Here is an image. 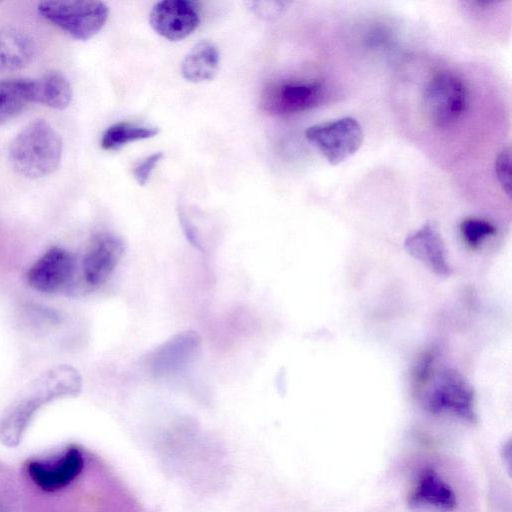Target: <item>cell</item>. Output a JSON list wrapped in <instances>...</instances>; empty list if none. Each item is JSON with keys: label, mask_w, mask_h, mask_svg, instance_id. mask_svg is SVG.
<instances>
[{"label": "cell", "mask_w": 512, "mask_h": 512, "mask_svg": "<svg viewBox=\"0 0 512 512\" xmlns=\"http://www.w3.org/2000/svg\"><path fill=\"white\" fill-rule=\"evenodd\" d=\"M82 378L72 366L61 364L50 368L21 392L0 417V441L17 446L36 412L45 404L63 397L77 396Z\"/></svg>", "instance_id": "obj_1"}, {"label": "cell", "mask_w": 512, "mask_h": 512, "mask_svg": "<svg viewBox=\"0 0 512 512\" xmlns=\"http://www.w3.org/2000/svg\"><path fill=\"white\" fill-rule=\"evenodd\" d=\"M13 169L26 178H40L53 173L62 157V141L45 120L37 119L24 127L9 146Z\"/></svg>", "instance_id": "obj_2"}, {"label": "cell", "mask_w": 512, "mask_h": 512, "mask_svg": "<svg viewBox=\"0 0 512 512\" xmlns=\"http://www.w3.org/2000/svg\"><path fill=\"white\" fill-rule=\"evenodd\" d=\"M37 11L45 20L77 40H88L105 25L109 9L101 1H43Z\"/></svg>", "instance_id": "obj_3"}, {"label": "cell", "mask_w": 512, "mask_h": 512, "mask_svg": "<svg viewBox=\"0 0 512 512\" xmlns=\"http://www.w3.org/2000/svg\"><path fill=\"white\" fill-rule=\"evenodd\" d=\"M467 106V87L464 81L452 72L436 73L425 87L424 113L430 123L438 128L454 125L462 117Z\"/></svg>", "instance_id": "obj_4"}, {"label": "cell", "mask_w": 512, "mask_h": 512, "mask_svg": "<svg viewBox=\"0 0 512 512\" xmlns=\"http://www.w3.org/2000/svg\"><path fill=\"white\" fill-rule=\"evenodd\" d=\"M432 379V386L424 396L428 412L451 414L469 422L476 421L474 389L459 371L443 368Z\"/></svg>", "instance_id": "obj_5"}, {"label": "cell", "mask_w": 512, "mask_h": 512, "mask_svg": "<svg viewBox=\"0 0 512 512\" xmlns=\"http://www.w3.org/2000/svg\"><path fill=\"white\" fill-rule=\"evenodd\" d=\"M305 137L331 165L347 160L364 141L362 127L353 117L312 125L306 129Z\"/></svg>", "instance_id": "obj_6"}, {"label": "cell", "mask_w": 512, "mask_h": 512, "mask_svg": "<svg viewBox=\"0 0 512 512\" xmlns=\"http://www.w3.org/2000/svg\"><path fill=\"white\" fill-rule=\"evenodd\" d=\"M323 99L324 87L318 81H282L263 89L260 108L270 115H288L313 109Z\"/></svg>", "instance_id": "obj_7"}, {"label": "cell", "mask_w": 512, "mask_h": 512, "mask_svg": "<svg viewBox=\"0 0 512 512\" xmlns=\"http://www.w3.org/2000/svg\"><path fill=\"white\" fill-rule=\"evenodd\" d=\"M85 467L83 451L69 446L51 459H34L26 464V474L35 487L45 493H54L69 487Z\"/></svg>", "instance_id": "obj_8"}, {"label": "cell", "mask_w": 512, "mask_h": 512, "mask_svg": "<svg viewBox=\"0 0 512 512\" xmlns=\"http://www.w3.org/2000/svg\"><path fill=\"white\" fill-rule=\"evenodd\" d=\"M149 22L160 36L179 41L199 26L200 8L191 0H162L151 9Z\"/></svg>", "instance_id": "obj_9"}, {"label": "cell", "mask_w": 512, "mask_h": 512, "mask_svg": "<svg viewBox=\"0 0 512 512\" xmlns=\"http://www.w3.org/2000/svg\"><path fill=\"white\" fill-rule=\"evenodd\" d=\"M74 271V256L66 249L54 246L30 266L26 281L34 290L52 294L69 284Z\"/></svg>", "instance_id": "obj_10"}, {"label": "cell", "mask_w": 512, "mask_h": 512, "mask_svg": "<svg viewBox=\"0 0 512 512\" xmlns=\"http://www.w3.org/2000/svg\"><path fill=\"white\" fill-rule=\"evenodd\" d=\"M200 347L201 338L196 332H181L149 355L148 367L155 377L175 375L194 361Z\"/></svg>", "instance_id": "obj_11"}, {"label": "cell", "mask_w": 512, "mask_h": 512, "mask_svg": "<svg viewBox=\"0 0 512 512\" xmlns=\"http://www.w3.org/2000/svg\"><path fill=\"white\" fill-rule=\"evenodd\" d=\"M124 253L122 240L110 233L95 236L83 261V277L87 285L98 287L113 273Z\"/></svg>", "instance_id": "obj_12"}, {"label": "cell", "mask_w": 512, "mask_h": 512, "mask_svg": "<svg viewBox=\"0 0 512 512\" xmlns=\"http://www.w3.org/2000/svg\"><path fill=\"white\" fill-rule=\"evenodd\" d=\"M403 245L411 257L421 262L435 275L449 277L452 274L445 243L433 223H425L407 235Z\"/></svg>", "instance_id": "obj_13"}, {"label": "cell", "mask_w": 512, "mask_h": 512, "mask_svg": "<svg viewBox=\"0 0 512 512\" xmlns=\"http://www.w3.org/2000/svg\"><path fill=\"white\" fill-rule=\"evenodd\" d=\"M408 504L416 512H450L457 500L451 486L434 469L427 467L418 474Z\"/></svg>", "instance_id": "obj_14"}, {"label": "cell", "mask_w": 512, "mask_h": 512, "mask_svg": "<svg viewBox=\"0 0 512 512\" xmlns=\"http://www.w3.org/2000/svg\"><path fill=\"white\" fill-rule=\"evenodd\" d=\"M35 53V42L28 33L12 27L0 29V72L26 67Z\"/></svg>", "instance_id": "obj_15"}, {"label": "cell", "mask_w": 512, "mask_h": 512, "mask_svg": "<svg viewBox=\"0 0 512 512\" xmlns=\"http://www.w3.org/2000/svg\"><path fill=\"white\" fill-rule=\"evenodd\" d=\"M220 55L217 47L208 41L195 44L181 62L182 77L192 83L212 80L219 69Z\"/></svg>", "instance_id": "obj_16"}, {"label": "cell", "mask_w": 512, "mask_h": 512, "mask_svg": "<svg viewBox=\"0 0 512 512\" xmlns=\"http://www.w3.org/2000/svg\"><path fill=\"white\" fill-rule=\"evenodd\" d=\"M72 99V88L67 78L58 71H50L32 79V101L53 109L66 108Z\"/></svg>", "instance_id": "obj_17"}, {"label": "cell", "mask_w": 512, "mask_h": 512, "mask_svg": "<svg viewBox=\"0 0 512 512\" xmlns=\"http://www.w3.org/2000/svg\"><path fill=\"white\" fill-rule=\"evenodd\" d=\"M32 101V79H0V125L16 117Z\"/></svg>", "instance_id": "obj_18"}, {"label": "cell", "mask_w": 512, "mask_h": 512, "mask_svg": "<svg viewBox=\"0 0 512 512\" xmlns=\"http://www.w3.org/2000/svg\"><path fill=\"white\" fill-rule=\"evenodd\" d=\"M160 132L154 126L118 122L109 126L102 134L100 145L103 150L117 151L128 143L152 138Z\"/></svg>", "instance_id": "obj_19"}, {"label": "cell", "mask_w": 512, "mask_h": 512, "mask_svg": "<svg viewBox=\"0 0 512 512\" xmlns=\"http://www.w3.org/2000/svg\"><path fill=\"white\" fill-rule=\"evenodd\" d=\"M459 230L463 241L471 249H477L488 237L496 234V227L489 221L469 217L461 221Z\"/></svg>", "instance_id": "obj_20"}, {"label": "cell", "mask_w": 512, "mask_h": 512, "mask_svg": "<svg viewBox=\"0 0 512 512\" xmlns=\"http://www.w3.org/2000/svg\"><path fill=\"white\" fill-rule=\"evenodd\" d=\"M435 354L433 351L425 352L417 361L413 373L412 381L414 390L420 392L430 382V378L434 375Z\"/></svg>", "instance_id": "obj_21"}, {"label": "cell", "mask_w": 512, "mask_h": 512, "mask_svg": "<svg viewBox=\"0 0 512 512\" xmlns=\"http://www.w3.org/2000/svg\"><path fill=\"white\" fill-rule=\"evenodd\" d=\"M494 170L499 184L505 194L511 195V155L510 147L503 148L497 155Z\"/></svg>", "instance_id": "obj_22"}, {"label": "cell", "mask_w": 512, "mask_h": 512, "mask_svg": "<svg viewBox=\"0 0 512 512\" xmlns=\"http://www.w3.org/2000/svg\"><path fill=\"white\" fill-rule=\"evenodd\" d=\"M164 157L162 152H156L143 159L133 171L137 183L144 186L150 178L151 173Z\"/></svg>", "instance_id": "obj_23"}, {"label": "cell", "mask_w": 512, "mask_h": 512, "mask_svg": "<svg viewBox=\"0 0 512 512\" xmlns=\"http://www.w3.org/2000/svg\"><path fill=\"white\" fill-rule=\"evenodd\" d=\"M0 512H9L7 506L2 502H0Z\"/></svg>", "instance_id": "obj_24"}]
</instances>
